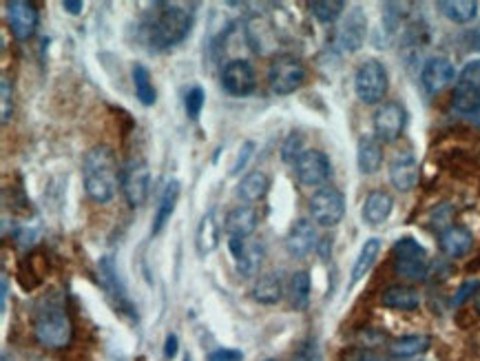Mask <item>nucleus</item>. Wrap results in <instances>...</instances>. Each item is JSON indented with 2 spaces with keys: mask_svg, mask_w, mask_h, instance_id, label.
Masks as SVG:
<instances>
[{
  "mask_svg": "<svg viewBox=\"0 0 480 361\" xmlns=\"http://www.w3.org/2000/svg\"><path fill=\"white\" fill-rule=\"evenodd\" d=\"M157 7L160 10L153 12L151 19L142 27L144 41L151 50L169 51L187 41L188 34L193 32V25H195V16L191 10L179 5L160 3Z\"/></svg>",
  "mask_w": 480,
  "mask_h": 361,
  "instance_id": "obj_1",
  "label": "nucleus"
},
{
  "mask_svg": "<svg viewBox=\"0 0 480 361\" xmlns=\"http://www.w3.org/2000/svg\"><path fill=\"white\" fill-rule=\"evenodd\" d=\"M82 178H85V191L98 204H107L116 197L118 182L122 180V173L118 171L116 153L100 144L87 151L85 162H82Z\"/></svg>",
  "mask_w": 480,
  "mask_h": 361,
  "instance_id": "obj_2",
  "label": "nucleus"
},
{
  "mask_svg": "<svg viewBox=\"0 0 480 361\" xmlns=\"http://www.w3.org/2000/svg\"><path fill=\"white\" fill-rule=\"evenodd\" d=\"M34 334L38 343L50 350H63L73 339V324L67 308L56 299H50L41 311L36 312L34 321Z\"/></svg>",
  "mask_w": 480,
  "mask_h": 361,
  "instance_id": "obj_3",
  "label": "nucleus"
},
{
  "mask_svg": "<svg viewBox=\"0 0 480 361\" xmlns=\"http://www.w3.org/2000/svg\"><path fill=\"white\" fill-rule=\"evenodd\" d=\"M387 89H390V78L383 63L372 58L356 69L354 91L363 104H378L387 96Z\"/></svg>",
  "mask_w": 480,
  "mask_h": 361,
  "instance_id": "obj_4",
  "label": "nucleus"
},
{
  "mask_svg": "<svg viewBox=\"0 0 480 361\" xmlns=\"http://www.w3.org/2000/svg\"><path fill=\"white\" fill-rule=\"evenodd\" d=\"M453 111L461 116L471 118L480 109V63L471 60L462 67L461 76H458L456 87H453L452 98Z\"/></svg>",
  "mask_w": 480,
  "mask_h": 361,
  "instance_id": "obj_5",
  "label": "nucleus"
},
{
  "mask_svg": "<svg viewBox=\"0 0 480 361\" xmlns=\"http://www.w3.org/2000/svg\"><path fill=\"white\" fill-rule=\"evenodd\" d=\"M394 255V273L405 280H425L427 275V250L414 237H400L392 249Z\"/></svg>",
  "mask_w": 480,
  "mask_h": 361,
  "instance_id": "obj_6",
  "label": "nucleus"
},
{
  "mask_svg": "<svg viewBox=\"0 0 480 361\" xmlns=\"http://www.w3.org/2000/svg\"><path fill=\"white\" fill-rule=\"evenodd\" d=\"M306 82V67L294 56H277L268 69V85L277 96H290Z\"/></svg>",
  "mask_w": 480,
  "mask_h": 361,
  "instance_id": "obj_7",
  "label": "nucleus"
},
{
  "mask_svg": "<svg viewBox=\"0 0 480 361\" xmlns=\"http://www.w3.org/2000/svg\"><path fill=\"white\" fill-rule=\"evenodd\" d=\"M310 215L319 227H337L346 215V197L339 188L321 187L310 197Z\"/></svg>",
  "mask_w": 480,
  "mask_h": 361,
  "instance_id": "obj_8",
  "label": "nucleus"
},
{
  "mask_svg": "<svg viewBox=\"0 0 480 361\" xmlns=\"http://www.w3.org/2000/svg\"><path fill=\"white\" fill-rule=\"evenodd\" d=\"M98 280H100V286L104 288V293H107V297L113 302V306H116L120 312H126V315L135 317V306L131 303L129 295H126L125 281H122L120 273H118V266H116V259H113L111 255H107V257H103L98 262Z\"/></svg>",
  "mask_w": 480,
  "mask_h": 361,
  "instance_id": "obj_9",
  "label": "nucleus"
},
{
  "mask_svg": "<svg viewBox=\"0 0 480 361\" xmlns=\"http://www.w3.org/2000/svg\"><path fill=\"white\" fill-rule=\"evenodd\" d=\"M374 135H377L381 142H396V140L403 135L405 125H408V111L400 103H383L381 107L374 113Z\"/></svg>",
  "mask_w": 480,
  "mask_h": 361,
  "instance_id": "obj_10",
  "label": "nucleus"
},
{
  "mask_svg": "<svg viewBox=\"0 0 480 361\" xmlns=\"http://www.w3.org/2000/svg\"><path fill=\"white\" fill-rule=\"evenodd\" d=\"M293 166L299 182L306 184V187H321L332 175V162L319 149H306Z\"/></svg>",
  "mask_w": 480,
  "mask_h": 361,
  "instance_id": "obj_11",
  "label": "nucleus"
},
{
  "mask_svg": "<svg viewBox=\"0 0 480 361\" xmlns=\"http://www.w3.org/2000/svg\"><path fill=\"white\" fill-rule=\"evenodd\" d=\"M120 184L131 209L142 206L149 197V187H151V171H149L147 162L131 160L129 165L122 169Z\"/></svg>",
  "mask_w": 480,
  "mask_h": 361,
  "instance_id": "obj_12",
  "label": "nucleus"
},
{
  "mask_svg": "<svg viewBox=\"0 0 480 361\" xmlns=\"http://www.w3.org/2000/svg\"><path fill=\"white\" fill-rule=\"evenodd\" d=\"M222 87L235 98H246L257 89V73L248 60H228L222 69Z\"/></svg>",
  "mask_w": 480,
  "mask_h": 361,
  "instance_id": "obj_13",
  "label": "nucleus"
},
{
  "mask_svg": "<svg viewBox=\"0 0 480 361\" xmlns=\"http://www.w3.org/2000/svg\"><path fill=\"white\" fill-rule=\"evenodd\" d=\"M365 36H368V19H365L363 10L354 7L346 14L337 29V50L343 54H354L363 47Z\"/></svg>",
  "mask_w": 480,
  "mask_h": 361,
  "instance_id": "obj_14",
  "label": "nucleus"
},
{
  "mask_svg": "<svg viewBox=\"0 0 480 361\" xmlns=\"http://www.w3.org/2000/svg\"><path fill=\"white\" fill-rule=\"evenodd\" d=\"M7 7V25L10 32L14 34L16 41L25 42L36 34L38 27V10L29 0H10Z\"/></svg>",
  "mask_w": 480,
  "mask_h": 361,
  "instance_id": "obj_15",
  "label": "nucleus"
},
{
  "mask_svg": "<svg viewBox=\"0 0 480 361\" xmlns=\"http://www.w3.org/2000/svg\"><path fill=\"white\" fill-rule=\"evenodd\" d=\"M453 78H456V69H453V65L447 58H440V56L427 60L421 69V85L430 96H436L443 89H447L453 82Z\"/></svg>",
  "mask_w": 480,
  "mask_h": 361,
  "instance_id": "obj_16",
  "label": "nucleus"
},
{
  "mask_svg": "<svg viewBox=\"0 0 480 361\" xmlns=\"http://www.w3.org/2000/svg\"><path fill=\"white\" fill-rule=\"evenodd\" d=\"M246 41L259 56H268L277 47V27L263 16H253L246 25Z\"/></svg>",
  "mask_w": 480,
  "mask_h": 361,
  "instance_id": "obj_17",
  "label": "nucleus"
},
{
  "mask_svg": "<svg viewBox=\"0 0 480 361\" xmlns=\"http://www.w3.org/2000/svg\"><path fill=\"white\" fill-rule=\"evenodd\" d=\"M316 228L310 219L301 218L290 227L288 235H286V250H288L293 257L301 259L310 253L316 246Z\"/></svg>",
  "mask_w": 480,
  "mask_h": 361,
  "instance_id": "obj_18",
  "label": "nucleus"
},
{
  "mask_svg": "<svg viewBox=\"0 0 480 361\" xmlns=\"http://www.w3.org/2000/svg\"><path fill=\"white\" fill-rule=\"evenodd\" d=\"M421 171H418V162L412 153H399L390 165V182L396 191L408 193L418 184Z\"/></svg>",
  "mask_w": 480,
  "mask_h": 361,
  "instance_id": "obj_19",
  "label": "nucleus"
},
{
  "mask_svg": "<svg viewBox=\"0 0 480 361\" xmlns=\"http://www.w3.org/2000/svg\"><path fill=\"white\" fill-rule=\"evenodd\" d=\"M257 224H259L257 209L248 204H241V206H235V209L226 215L224 228H226V233L231 237L246 240V237H250L255 231H257Z\"/></svg>",
  "mask_w": 480,
  "mask_h": 361,
  "instance_id": "obj_20",
  "label": "nucleus"
},
{
  "mask_svg": "<svg viewBox=\"0 0 480 361\" xmlns=\"http://www.w3.org/2000/svg\"><path fill=\"white\" fill-rule=\"evenodd\" d=\"M438 246L447 257H462L471 250L474 246V235L467 227H461V224H453V227H447L438 237Z\"/></svg>",
  "mask_w": 480,
  "mask_h": 361,
  "instance_id": "obj_21",
  "label": "nucleus"
},
{
  "mask_svg": "<svg viewBox=\"0 0 480 361\" xmlns=\"http://www.w3.org/2000/svg\"><path fill=\"white\" fill-rule=\"evenodd\" d=\"M394 209V200L387 191H370L368 197L363 202V209H361V218L370 227H378V224L387 222V218L392 215Z\"/></svg>",
  "mask_w": 480,
  "mask_h": 361,
  "instance_id": "obj_22",
  "label": "nucleus"
},
{
  "mask_svg": "<svg viewBox=\"0 0 480 361\" xmlns=\"http://www.w3.org/2000/svg\"><path fill=\"white\" fill-rule=\"evenodd\" d=\"M178 200H179V182L178 180H169L166 187L162 188L160 202H157L156 218H153V227H151L153 235H160V233L164 231V227L171 222V218H173Z\"/></svg>",
  "mask_w": 480,
  "mask_h": 361,
  "instance_id": "obj_23",
  "label": "nucleus"
},
{
  "mask_svg": "<svg viewBox=\"0 0 480 361\" xmlns=\"http://www.w3.org/2000/svg\"><path fill=\"white\" fill-rule=\"evenodd\" d=\"M356 165L363 175H372L383 165V144L377 135H363L356 147Z\"/></svg>",
  "mask_w": 480,
  "mask_h": 361,
  "instance_id": "obj_24",
  "label": "nucleus"
},
{
  "mask_svg": "<svg viewBox=\"0 0 480 361\" xmlns=\"http://www.w3.org/2000/svg\"><path fill=\"white\" fill-rule=\"evenodd\" d=\"M381 303L392 311H416L421 306V295L409 286H390L383 290Z\"/></svg>",
  "mask_w": 480,
  "mask_h": 361,
  "instance_id": "obj_25",
  "label": "nucleus"
},
{
  "mask_svg": "<svg viewBox=\"0 0 480 361\" xmlns=\"http://www.w3.org/2000/svg\"><path fill=\"white\" fill-rule=\"evenodd\" d=\"M440 14L449 19L452 23H471L478 16V3L476 0H440L436 3Z\"/></svg>",
  "mask_w": 480,
  "mask_h": 361,
  "instance_id": "obj_26",
  "label": "nucleus"
},
{
  "mask_svg": "<svg viewBox=\"0 0 480 361\" xmlns=\"http://www.w3.org/2000/svg\"><path fill=\"white\" fill-rule=\"evenodd\" d=\"M195 244L200 255H210L213 250H217L219 246V222L215 218V211H209V213L202 218L200 227H197Z\"/></svg>",
  "mask_w": 480,
  "mask_h": 361,
  "instance_id": "obj_27",
  "label": "nucleus"
},
{
  "mask_svg": "<svg viewBox=\"0 0 480 361\" xmlns=\"http://www.w3.org/2000/svg\"><path fill=\"white\" fill-rule=\"evenodd\" d=\"M378 253H381V240H378V237H370V240H365V244L361 246L359 255H356L354 266H352L350 286H354L356 281H361L365 275H368L370 268H372L374 262H377Z\"/></svg>",
  "mask_w": 480,
  "mask_h": 361,
  "instance_id": "obj_28",
  "label": "nucleus"
},
{
  "mask_svg": "<svg viewBox=\"0 0 480 361\" xmlns=\"http://www.w3.org/2000/svg\"><path fill=\"white\" fill-rule=\"evenodd\" d=\"M268 188H270V180L263 171H250L248 175L241 178V182L237 184V196L244 202H259L266 197Z\"/></svg>",
  "mask_w": 480,
  "mask_h": 361,
  "instance_id": "obj_29",
  "label": "nucleus"
},
{
  "mask_svg": "<svg viewBox=\"0 0 480 361\" xmlns=\"http://www.w3.org/2000/svg\"><path fill=\"white\" fill-rule=\"evenodd\" d=\"M253 297L257 299L259 303H263V306H275V303H279L281 297H284V286H281L279 275L266 273V275L259 277V280L255 281Z\"/></svg>",
  "mask_w": 480,
  "mask_h": 361,
  "instance_id": "obj_30",
  "label": "nucleus"
},
{
  "mask_svg": "<svg viewBox=\"0 0 480 361\" xmlns=\"http://www.w3.org/2000/svg\"><path fill=\"white\" fill-rule=\"evenodd\" d=\"M133 89H135V98L140 100V104H144V107H153V104H156L157 94H156V87H153L151 72L140 63L133 67Z\"/></svg>",
  "mask_w": 480,
  "mask_h": 361,
  "instance_id": "obj_31",
  "label": "nucleus"
},
{
  "mask_svg": "<svg viewBox=\"0 0 480 361\" xmlns=\"http://www.w3.org/2000/svg\"><path fill=\"white\" fill-rule=\"evenodd\" d=\"M430 348V337L427 334H408V337L394 339L390 343V352L399 359H408V357H416Z\"/></svg>",
  "mask_w": 480,
  "mask_h": 361,
  "instance_id": "obj_32",
  "label": "nucleus"
},
{
  "mask_svg": "<svg viewBox=\"0 0 480 361\" xmlns=\"http://www.w3.org/2000/svg\"><path fill=\"white\" fill-rule=\"evenodd\" d=\"M290 306L294 311H306L310 303V275L306 271H297L290 277Z\"/></svg>",
  "mask_w": 480,
  "mask_h": 361,
  "instance_id": "obj_33",
  "label": "nucleus"
},
{
  "mask_svg": "<svg viewBox=\"0 0 480 361\" xmlns=\"http://www.w3.org/2000/svg\"><path fill=\"white\" fill-rule=\"evenodd\" d=\"M310 12L319 23L324 25H332L334 20L341 19L343 10H346V3L343 0H315L310 3Z\"/></svg>",
  "mask_w": 480,
  "mask_h": 361,
  "instance_id": "obj_34",
  "label": "nucleus"
},
{
  "mask_svg": "<svg viewBox=\"0 0 480 361\" xmlns=\"http://www.w3.org/2000/svg\"><path fill=\"white\" fill-rule=\"evenodd\" d=\"M263 259V249L259 244H246L244 253H241L240 259H235L237 264V273L241 277H250L259 271Z\"/></svg>",
  "mask_w": 480,
  "mask_h": 361,
  "instance_id": "obj_35",
  "label": "nucleus"
},
{
  "mask_svg": "<svg viewBox=\"0 0 480 361\" xmlns=\"http://www.w3.org/2000/svg\"><path fill=\"white\" fill-rule=\"evenodd\" d=\"M206 103V94L202 87H193L191 91L187 94V98H184V109H187V116L191 118V120H197L202 113V109H204Z\"/></svg>",
  "mask_w": 480,
  "mask_h": 361,
  "instance_id": "obj_36",
  "label": "nucleus"
},
{
  "mask_svg": "<svg viewBox=\"0 0 480 361\" xmlns=\"http://www.w3.org/2000/svg\"><path fill=\"white\" fill-rule=\"evenodd\" d=\"M0 103H3V125H7L11 118V113H14V85H11L10 78H3L0 81Z\"/></svg>",
  "mask_w": 480,
  "mask_h": 361,
  "instance_id": "obj_37",
  "label": "nucleus"
},
{
  "mask_svg": "<svg viewBox=\"0 0 480 361\" xmlns=\"http://www.w3.org/2000/svg\"><path fill=\"white\" fill-rule=\"evenodd\" d=\"M303 151H306V149H303V135L293 131V134L286 138L284 147H281V157H284V162H288V165H294Z\"/></svg>",
  "mask_w": 480,
  "mask_h": 361,
  "instance_id": "obj_38",
  "label": "nucleus"
},
{
  "mask_svg": "<svg viewBox=\"0 0 480 361\" xmlns=\"http://www.w3.org/2000/svg\"><path fill=\"white\" fill-rule=\"evenodd\" d=\"M341 361H390V359H385V357L378 355V352L370 350V348H350V350L343 352Z\"/></svg>",
  "mask_w": 480,
  "mask_h": 361,
  "instance_id": "obj_39",
  "label": "nucleus"
},
{
  "mask_svg": "<svg viewBox=\"0 0 480 361\" xmlns=\"http://www.w3.org/2000/svg\"><path fill=\"white\" fill-rule=\"evenodd\" d=\"M293 361H321L319 348H316L315 339H306L293 355Z\"/></svg>",
  "mask_w": 480,
  "mask_h": 361,
  "instance_id": "obj_40",
  "label": "nucleus"
},
{
  "mask_svg": "<svg viewBox=\"0 0 480 361\" xmlns=\"http://www.w3.org/2000/svg\"><path fill=\"white\" fill-rule=\"evenodd\" d=\"M253 149H255V142H244V144H241V149H240V153H237L235 162H232V165H231V175H237L241 169H244L246 165H248L250 156H253Z\"/></svg>",
  "mask_w": 480,
  "mask_h": 361,
  "instance_id": "obj_41",
  "label": "nucleus"
},
{
  "mask_svg": "<svg viewBox=\"0 0 480 361\" xmlns=\"http://www.w3.org/2000/svg\"><path fill=\"white\" fill-rule=\"evenodd\" d=\"M244 355L241 350H235V348H217L209 355V361H241Z\"/></svg>",
  "mask_w": 480,
  "mask_h": 361,
  "instance_id": "obj_42",
  "label": "nucleus"
},
{
  "mask_svg": "<svg viewBox=\"0 0 480 361\" xmlns=\"http://www.w3.org/2000/svg\"><path fill=\"white\" fill-rule=\"evenodd\" d=\"M60 5H63V10L72 16L82 14V10H85V3H82V0H63Z\"/></svg>",
  "mask_w": 480,
  "mask_h": 361,
  "instance_id": "obj_43",
  "label": "nucleus"
},
{
  "mask_svg": "<svg viewBox=\"0 0 480 361\" xmlns=\"http://www.w3.org/2000/svg\"><path fill=\"white\" fill-rule=\"evenodd\" d=\"M175 355H178V337H175V334H169L164 343V357L166 359H175Z\"/></svg>",
  "mask_w": 480,
  "mask_h": 361,
  "instance_id": "obj_44",
  "label": "nucleus"
},
{
  "mask_svg": "<svg viewBox=\"0 0 480 361\" xmlns=\"http://www.w3.org/2000/svg\"><path fill=\"white\" fill-rule=\"evenodd\" d=\"M7 293H10V280H7V275H3V302H0V308H3V311H5Z\"/></svg>",
  "mask_w": 480,
  "mask_h": 361,
  "instance_id": "obj_45",
  "label": "nucleus"
},
{
  "mask_svg": "<svg viewBox=\"0 0 480 361\" xmlns=\"http://www.w3.org/2000/svg\"><path fill=\"white\" fill-rule=\"evenodd\" d=\"M471 302H474V311L480 315V286H478V288H476V293H474V297H471Z\"/></svg>",
  "mask_w": 480,
  "mask_h": 361,
  "instance_id": "obj_46",
  "label": "nucleus"
},
{
  "mask_svg": "<svg viewBox=\"0 0 480 361\" xmlns=\"http://www.w3.org/2000/svg\"><path fill=\"white\" fill-rule=\"evenodd\" d=\"M469 120H471V122H474V125H478V127H480V109H478V111H476V113H474V116H471V118H469Z\"/></svg>",
  "mask_w": 480,
  "mask_h": 361,
  "instance_id": "obj_47",
  "label": "nucleus"
},
{
  "mask_svg": "<svg viewBox=\"0 0 480 361\" xmlns=\"http://www.w3.org/2000/svg\"><path fill=\"white\" fill-rule=\"evenodd\" d=\"M268 361H275V359H268Z\"/></svg>",
  "mask_w": 480,
  "mask_h": 361,
  "instance_id": "obj_48",
  "label": "nucleus"
}]
</instances>
